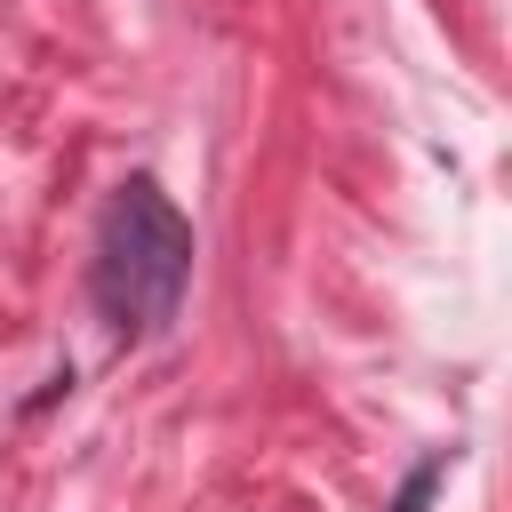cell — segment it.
<instances>
[{
    "label": "cell",
    "instance_id": "6da1fadb",
    "mask_svg": "<svg viewBox=\"0 0 512 512\" xmlns=\"http://www.w3.org/2000/svg\"><path fill=\"white\" fill-rule=\"evenodd\" d=\"M184 280H192V224L168 208V192L152 176H128L96 224V272H88L96 312L120 336H152L176 320Z\"/></svg>",
    "mask_w": 512,
    "mask_h": 512
},
{
    "label": "cell",
    "instance_id": "7a4b0ae2",
    "mask_svg": "<svg viewBox=\"0 0 512 512\" xmlns=\"http://www.w3.org/2000/svg\"><path fill=\"white\" fill-rule=\"evenodd\" d=\"M432 488H440V464H416V472H408V488H400L384 512H432Z\"/></svg>",
    "mask_w": 512,
    "mask_h": 512
}]
</instances>
